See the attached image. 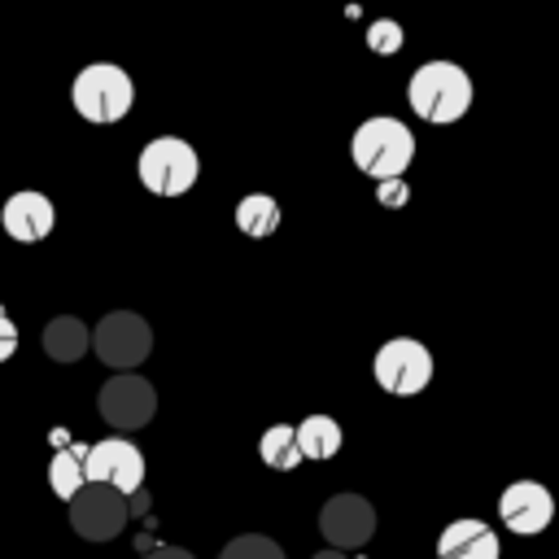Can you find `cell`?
Wrapping results in <instances>:
<instances>
[{"instance_id": "ac0fdd59", "label": "cell", "mask_w": 559, "mask_h": 559, "mask_svg": "<svg viewBox=\"0 0 559 559\" xmlns=\"http://www.w3.org/2000/svg\"><path fill=\"white\" fill-rule=\"evenodd\" d=\"M83 450H57L52 463H48V485L61 502H70L79 489H83V463H79Z\"/></svg>"}, {"instance_id": "d4e9b609", "label": "cell", "mask_w": 559, "mask_h": 559, "mask_svg": "<svg viewBox=\"0 0 559 559\" xmlns=\"http://www.w3.org/2000/svg\"><path fill=\"white\" fill-rule=\"evenodd\" d=\"M314 559H349V555H341V550H314Z\"/></svg>"}, {"instance_id": "6da1fadb", "label": "cell", "mask_w": 559, "mask_h": 559, "mask_svg": "<svg viewBox=\"0 0 559 559\" xmlns=\"http://www.w3.org/2000/svg\"><path fill=\"white\" fill-rule=\"evenodd\" d=\"M406 105L424 122H459L472 109V79L454 61H424L406 83Z\"/></svg>"}, {"instance_id": "5bb4252c", "label": "cell", "mask_w": 559, "mask_h": 559, "mask_svg": "<svg viewBox=\"0 0 559 559\" xmlns=\"http://www.w3.org/2000/svg\"><path fill=\"white\" fill-rule=\"evenodd\" d=\"M92 336H87V323L74 319V314H57L44 323V354L52 362H79L87 354Z\"/></svg>"}, {"instance_id": "7402d4cb", "label": "cell", "mask_w": 559, "mask_h": 559, "mask_svg": "<svg viewBox=\"0 0 559 559\" xmlns=\"http://www.w3.org/2000/svg\"><path fill=\"white\" fill-rule=\"evenodd\" d=\"M13 349H17V328H13V319H9L4 306H0V362H9Z\"/></svg>"}, {"instance_id": "8fae6325", "label": "cell", "mask_w": 559, "mask_h": 559, "mask_svg": "<svg viewBox=\"0 0 559 559\" xmlns=\"http://www.w3.org/2000/svg\"><path fill=\"white\" fill-rule=\"evenodd\" d=\"M498 515H502V524L511 533L533 537L555 520V498H550V489L542 480H511L502 489V498H498Z\"/></svg>"}, {"instance_id": "ffe728a7", "label": "cell", "mask_w": 559, "mask_h": 559, "mask_svg": "<svg viewBox=\"0 0 559 559\" xmlns=\"http://www.w3.org/2000/svg\"><path fill=\"white\" fill-rule=\"evenodd\" d=\"M367 48L380 52V57H393V52L402 48V26H397L393 17H376V22L367 26Z\"/></svg>"}, {"instance_id": "ba28073f", "label": "cell", "mask_w": 559, "mask_h": 559, "mask_svg": "<svg viewBox=\"0 0 559 559\" xmlns=\"http://www.w3.org/2000/svg\"><path fill=\"white\" fill-rule=\"evenodd\" d=\"M96 411H100V419H105L109 428H118V437H127V432L144 428V424L157 415V389H153L144 376L122 371V376L105 380V389H100V397H96Z\"/></svg>"}, {"instance_id": "30bf717a", "label": "cell", "mask_w": 559, "mask_h": 559, "mask_svg": "<svg viewBox=\"0 0 559 559\" xmlns=\"http://www.w3.org/2000/svg\"><path fill=\"white\" fill-rule=\"evenodd\" d=\"M66 507H70V528L83 542H109L127 528V498L105 485H83Z\"/></svg>"}, {"instance_id": "277c9868", "label": "cell", "mask_w": 559, "mask_h": 559, "mask_svg": "<svg viewBox=\"0 0 559 559\" xmlns=\"http://www.w3.org/2000/svg\"><path fill=\"white\" fill-rule=\"evenodd\" d=\"M135 175L153 197H183L201 175V157L179 135H153L135 157Z\"/></svg>"}, {"instance_id": "cb8c5ba5", "label": "cell", "mask_w": 559, "mask_h": 559, "mask_svg": "<svg viewBox=\"0 0 559 559\" xmlns=\"http://www.w3.org/2000/svg\"><path fill=\"white\" fill-rule=\"evenodd\" d=\"M144 507H148V493H144V489H135V493H127V520H131V515H140Z\"/></svg>"}, {"instance_id": "4fadbf2b", "label": "cell", "mask_w": 559, "mask_h": 559, "mask_svg": "<svg viewBox=\"0 0 559 559\" xmlns=\"http://www.w3.org/2000/svg\"><path fill=\"white\" fill-rule=\"evenodd\" d=\"M437 559H498V533L485 520H450L437 537Z\"/></svg>"}, {"instance_id": "44dd1931", "label": "cell", "mask_w": 559, "mask_h": 559, "mask_svg": "<svg viewBox=\"0 0 559 559\" xmlns=\"http://www.w3.org/2000/svg\"><path fill=\"white\" fill-rule=\"evenodd\" d=\"M376 201L384 210H402L411 201V183L406 179H384V183H376Z\"/></svg>"}, {"instance_id": "d6986e66", "label": "cell", "mask_w": 559, "mask_h": 559, "mask_svg": "<svg viewBox=\"0 0 559 559\" xmlns=\"http://www.w3.org/2000/svg\"><path fill=\"white\" fill-rule=\"evenodd\" d=\"M218 559H284V550H280V542H271L262 533H245V537H231L218 550Z\"/></svg>"}, {"instance_id": "7a4b0ae2", "label": "cell", "mask_w": 559, "mask_h": 559, "mask_svg": "<svg viewBox=\"0 0 559 559\" xmlns=\"http://www.w3.org/2000/svg\"><path fill=\"white\" fill-rule=\"evenodd\" d=\"M349 153H354V166H358L362 175H371L376 183L402 179V170H406L411 157H415V135H411V127H406L402 118L380 114V118L358 122V131H354V140H349Z\"/></svg>"}, {"instance_id": "2e32d148", "label": "cell", "mask_w": 559, "mask_h": 559, "mask_svg": "<svg viewBox=\"0 0 559 559\" xmlns=\"http://www.w3.org/2000/svg\"><path fill=\"white\" fill-rule=\"evenodd\" d=\"M280 201L275 197H266V192H249V197H240V205H236V227L245 231V236H253V240H262V236H271L275 227H280Z\"/></svg>"}, {"instance_id": "5b68a950", "label": "cell", "mask_w": 559, "mask_h": 559, "mask_svg": "<svg viewBox=\"0 0 559 559\" xmlns=\"http://www.w3.org/2000/svg\"><path fill=\"white\" fill-rule=\"evenodd\" d=\"M87 336H92L87 349H96V358H100L105 367H114L118 376H122V371H135V367L153 354V328H148L144 314H135V310H109Z\"/></svg>"}, {"instance_id": "8992f818", "label": "cell", "mask_w": 559, "mask_h": 559, "mask_svg": "<svg viewBox=\"0 0 559 559\" xmlns=\"http://www.w3.org/2000/svg\"><path fill=\"white\" fill-rule=\"evenodd\" d=\"M371 376H376V384H380L384 393H393V397H415V393H424V389L432 384V354H428V345L415 341V336H393V341H384V345L376 349Z\"/></svg>"}, {"instance_id": "e0dca14e", "label": "cell", "mask_w": 559, "mask_h": 559, "mask_svg": "<svg viewBox=\"0 0 559 559\" xmlns=\"http://www.w3.org/2000/svg\"><path fill=\"white\" fill-rule=\"evenodd\" d=\"M258 454H262V463H266V467H275V472H293V467L301 463V454H297V441H293V428H288V424H271V428L262 432V441H258Z\"/></svg>"}, {"instance_id": "9c48e42d", "label": "cell", "mask_w": 559, "mask_h": 559, "mask_svg": "<svg viewBox=\"0 0 559 559\" xmlns=\"http://www.w3.org/2000/svg\"><path fill=\"white\" fill-rule=\"evenodd\" d=\"M319 533H323L328 550L349 555V550H358V546L371 542L376 511H371V502L362 493H332L323 502V511H319Z\"/></svg>"}, {"instance_id": "603a6c76", "label": "cell", "mask_w": 559, "mask_h": 559, "mask_svg": "<svg viewBox=\"0 0 559 559\" xmlns=\"http://www.w3.org/2000/svg\"><path fill=\"white\" fill-rule=\"evenodd\" d=\"M144 559H197V555L183 550V546H157V550H148Z\"/></svg>"}, {"instance_id": "52a82bcc", "label": "cell", "mask_w": 559, "mask_h": 559, "mask_svg": "<svg viewBox=\"0 0 559 559\" xmlns=\"http://www.w3.org/2000/svg\"><path fill=\"white\" fill-rule=\"evenodd\" d=\"M83 463V485H105L114 493H135L144 489V454L127 437H105L79 454Z\"/></svg>"}, {"instance_id": "3957f363", "label": "cell", "mask_w": 559, "mask_h": 559, "mask_svg": "<svg viewBox=\"0 0 559 559\" xmlns=\"http://www.w3.org/2000/svg\"><path fill=\"white\" fill-rule=\"evenodd\" d=\"M70 100L79 109V118L105 127V122H122L131 114V100H135V83L122 66L114 61H92L74 74L70 83Z\"/></svg>"}, {"instance_id": "7c38bea8", "label": "cell", "mask_w": 559, "mask_h": 559, "mask_svg": "<svg viewBox=\"0 0 559 559\" xmlns=\"http://www.w3.org/2000/svg\"><path fill=\"white\" fill-rule=\"evenodd\" d=\"M0 223H4V236H9V240H17V245H35V240H44V236L52 231L57 210H52V201H48L44 192L22 188V192H13V197L4 201Z\"/></svg>"}, {"instance_id": "9a60e30c", "label": "cell", "mask_w": 559, "mask_h": 559, "mask_svg": "<svg viewBox=\"0 0 559 559\" xmlns=\"http://www.w3.org/2000/svg\"><path fill=\"white\" fill-rule=\"evenodd\" d=\"M293 441L301 459H332L341 450V424L332 415H306L293 428Z\"/></svg>"}]
</instances>
